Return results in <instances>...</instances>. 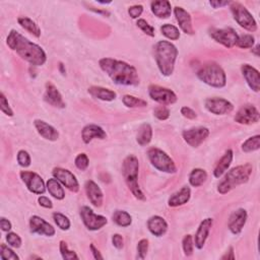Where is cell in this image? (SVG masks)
<instances>
[{
	"label": "cell",
	"mask_w": 260,
	"mask_h": 260,
	"mask_svg": "<svg viewBox=\"0 0 260 260\" xmlns=\"http://www.w3.org/2000/svg\"><path fill=\"white\" fill-rule=\"evenodd\" d=\"M91 250H92V253H93L94 259H103V256L101 255L100 251L97 249L96 247H94L93 244H91Z\"/></svg>",
	"instance_id": "cell-56"
},
{
	"label": "cell",
	"mask_w": 260,
	"mask_h": 260,
	"mask_svg": "<svg viewBox=\"0 0 260 260\" xmlns=\"http://www.w3.org/2000/svg\"><path fill=\"white\" fill-rule=\"evenodd\" d=\"M86 192L88 198L92 204L96 207H100L103 204L104 195L101 190V188L98 186L97 183H94L93 180H89L86 182Z\"/></svg>",
	"instance_id": "cell-23"
},
{
	"label": "cell",
	"mask_w": 260,
	"mask_h": 260,
	"mask_svg": "<svg viewBox=\"0 0 260 260\" xmlns=\"http://www.w3.org/2000/svg\"><path fill=\"white\" fill-rule=\"evenodd\" d=\"M149 94L151 100L164 106L172 105L177 102V96L173 91L157 85H151L149 87Z\"/></svg>",
	"instance_id": "cell-11"
},
{
	"label": "cell",
	"mask_w": 260,
	"mask_h": 260,
	"mask_svg": "<svg viewBox=\"0 0 260 260\" xmlns=\"http://www.w3.org/2000/svg\"><path fill=\"white\" fill-rule=\"evenodd\" d=\"M230 3H231L230 1H210L209 2V4L215 8H219V7H222L224 5H229Z\"/></svg>",
	"instance_id": "cell-57"
},
{
	"label": "cell",
	"mask_w": 260,
	"mask_h": 260,
	"mask_svg": "<svg viewBox=\"0 0 260 260\" xmlns=\"http://www.w3.org/2000/svg\"><path fill=\"white\" fill-rule=\"evenodd\" d=\"M106 137H107V134L104 131V129L94 124L87 125L81 131V138L85 144H90L93 138L105 139Z\"/></svg>",
	"instance_id": "cell-24"
},
{
	"label": "cell",
	"mask_w": 260,
	"mask_h": 260,
	"mask_svg": "<svg viewBox=\"0 0 260 260\" xmlns=\"http://www.w3.org/2000/svg\"><path fill=\"white\" fill-rule=\"evenodd\" d=\"M197 77L204 84L214 88H223L227 84V76L223 68L216 62H209L200 68Z\"/></svg>",
	"instance_id": "cell-6"
},
{
	"label": "cell",
	"mask_w": 260,
	"mask_h": 260,
	"mask_svg": "<svg viewBox=\"0 0 260 260\" xmlns=\"http://www.w3.org/2000/svg\"><path fill=\"white\" fill-rule=\"evenodd\" d=\"M0 108H1V111H2L5 115H7V116H9V117L14 116V111L11 110L10 106H9V104H8V101H7L6 97L4 96V93H1V94H0Z\"/></svg>",
	"instance_id": "cell-50"
},
{
	"label": "cell",
	"mask_w": 260,
	"mask_h": 260,
	"mask_svg": "<svg viewBox=\"0 0 260 260\" xmlns=\"http://www.w3.org/2000/svg\"><path fill=\"white\" fill-rule=\"evenodd\" d=\"M230 4L234 19L238 22V25L249 32L257 31V23L254 18L244 5L239 2H231Z\"/></svg>",
	"instance_id": "cell-8"
},
{
	"label": "cell",
	"mask_w": 260,
	"mask_h": 260,
	"mask_svg": "<svg viewBox=\"0 0 260 260\" xmlns=\"http://www.w3.org/2000/svg\"><path fill=\"white\" fill-rule=\"evenodd\" d=\"M149 250V241L147 239L140 240L137 244V258L145 259Z\"/></svg>",
	"instance_id": "cell-48"
},
{
	"label": "cell",
	"mask_w": 260,
	"mask_h": 260,
	"mask_svg": "<svg viewBox=\"0 0 260 260\" xmlns=\"http://www.w3.org/2000/svg\"><path fill=\"white\" fill-rule=\"evenodd\" d=\"M122 102L128 108H143L148 106L147 101L133 96H130V94H125L122 98Z\"/></svg>",
	"instance_id": "cell-36"
},
{
	"label": "cell",
	"mask_w": 260,
	"mask_h": 260,
	"mask_svg": "<svg viewBox=\"0 0 260 260\" xmlns=\"http://www.w3.org/2000/svg\"><path fill=\"white\" fill-rule=\"evenodd\" d=\"M152 14L160 19H168L172 14L171 3L167 0L152 1L150 4Z\"/></svg>",
	"instance_id": "cell-28"
},
{
	"label": "cell",
	"mask_w": 260,
	"mask_h": 260,
	"mask_svg": "<svg viewBox=\"0 0 260 260\" xmlns=\"http://www.w3.org/2000/svg\"><path fill=\"white\" fill-rule=\"evenodd\" d=\"M136 25L141 31H143L145 34H147L148 36L155 37V29H153V27H151L146 19H138Z\"/></svg>",
	"instance_id": "cell-44"
},
{
	"label": "cell",
	"mask_w": 260,
	"mask_h": 260,
	"mask_svg": "<svg viewBox=\"0 0 260 260\" xmlns=\"http://www.w3.org/2000/svg\"><path fill=\"white\" fill-rule=\"evenodd\" d=\"M112 219L116 224H118V226H120V227H123V228L130 226V224H131V223H132L131 216H130L127 211H124V210L114 211Z\"/></svg>",
	"instance_id": "cell-35"
},
{
	"label": "cell",
	"mask_w": 260,
	"mask_h": 260,
	"mask_svg": "<svg viewBox=\"0 0 260 260\" xmlns=\"http://www.w3.org/2000/svg\"><path fill=\"white\" fill-rule=\"evenodd\" d=\"M99 65L116 85L131 87L139 85L137 70L132 65L112 58H102Z\"/></svg>",
	"instance_id": "cell-2"
},
{
	"label": "cell",
	"mask_w": 260,
	"mask_h": 260,
	"mask_svg": "<svg viewBox=\"0 0 260 260\" xmlns=\"http://www.w3.org/2000/svg\"><path fill=\"white\" fill-rule=\"evenodd\" d=\"M243 76L245 80L247 81L249 88L255 92L258 93L260 89V78H259V72L254 68L253 66L249 64H244L241 68Z\"/></svg>",
	"instance_id": "cell-22"
},
{
	"label": "cell",
	"mask_w": 260,
	"mask_h": 260,
	"mask_svg": "<svg viewBox=\"0 0 260 260\" xmlns=\"http://www.w3.org/2000/svg\"><path fill=\"white\" fill-rule=\"evenodd\" d=\"M210 37L216 42L223 45L226 48H233L238 41V34L232 28L211 29L209 30Z\"/></svg>",
	"instance_id": "cell-9"
},
{
	"label": "cell",
	"mask_w": 260,
	"mask_h": 260,
	"mask_svg": "<svg viewBox=\"0 0 260 260\" xmlns=\"http://www.w3.org/2000/svg\"><path fill=\"white\" fill-rule=\"evenodd\" d=\"M260 148V135L249 137L242 145V150L244 152H252Z\"/></svg>",
	"instance_id": "cell-38"
},
{
	"label": "cell",
	"mask_w": 260,
	"mask_h": 260,
	"mask_svg": "<svg viewBox=\"0 0 260 260\" xmlns=\"http://www.w3.org/2000/svg\"><path fill=\"white\" fill-rule=\"evenodd\" d=\"M233 150L232 149H228L226 152H224V155L221 158V160L218 162V164L216 165V168L214 170V175L216 178H221V177L224 174L230 165L233 161Z\"/></svg>",
	"instance_id": "cell-30"
},
{
	"label": "cell",
	"mask_w": 260,
	"mask_h": 260,
	"mask_svg": "<svg viewBox=\"0 0 260 260\" xmlns=\"http://www.w3.org/2000/svg\"><path fill=\"white\" fill-rule=\"evenodd\" d=\"M20 178L25 182L28 189L35 194H44L46 191V186L42 177L37 173L22 171L20 172Z\"/></svg>",
	"instance_id": "cell-12"
},
{
	"label": "cell",
	"mask_w": 260,
	"mask_h": 260,
	"mask_svg": "<svg viewBox=\"0 0 260 260\" xmlns=\"http://www.w3.org/2000/svg\"><path fill=\"white\" fill-rule=\"evenodd\" d=\"M53 220L57 226L63 231H67L70 228V221L66 216L60 214V212H54Z\"/></svg>",
	"instance_id": "cell-40"
},
{
	"label": "cell",
	"mask_w": 260,
	"mask_h": 260,
	"mask_svg": "<svg viewBox=\"0 0 260 260\" xmlns=\"http://www.w3.org/2000/svg\"><path fill=\"white\" fill-rule=\"evenodd\" d=\"M59 248H60V253L65 260H72V259H78V256L74 251H72L68 249L67 244L64 241L60 242V245H59Z\"/></svg>",
	"instance_id": "cell-43"
},
{
	"label": "cell",
	"mask_w": 260,
	"mask_h": 260,
	"mask_svg": "<svg viewBox=\"0 0 260 260\" xmlns=\"http://www.w3.org/2000/svg\"><path fill=\"white\" fill-rule=\"evenodd\" d=\"M18 21H19L21 28L27 30L29 33L34 35L35 37L39 38L41 36V30H40L37 23L35 22L33 19H31L27 17H20V18H19Z\"/></svg>",
	"instance_id": "cell-33"
},
{
	"label": "cell",
	"mask_w": 260,
	"mask_h": 260,
	"mask_svg": "<svg viewBox=\"0 0 260 260\" xmlns=\"http://www.w3.org/2000/svg\"><path fill=\"white\" fill-rule=\"evenodd\" d=\"M6 44L21 59L34 66H42L47 60L46 53L39 45L31 42L16 30L10 31L8 34Z\"/></svg>",
	"instance_id": "cell-1"
},
{
	"label": "cell",
	"mask_w": 260,
	"mask_h": 260,
	"mask_svg": "<svg viewBox=\"0 0 260 260\" xmlns=\"http://www.w3.org/2000/svg\"><path fill=\"white\" fill-rule=\"evenodd\" d=\"M52 174L54 176V178H56L63 186H65L68 190L75 193L79 190V184L76 177L69 170L62 168H55L52 171Z\"/></svg>",
	"instance_id": "cell-15"
},
{
	"label": "cell",
	"mask_w": 260,
	"mask_h": 260,
	"mask_svg": "<svg viewBox=\"0 0 260 260\" xmlns=\"http://www.w3.org/2000/svg\"><path fill=\"white\" fill-rule=\"evenodd\" d=\"M255 43V39L252 35H242L239 36L237 44L236 46H238L239 48L242 49H248V48H253V45Z\"/></svg>",
	"instance_id": "cell-39"
},
{
	"label": "cell",
	"mask_w": 260,
	"mask_h": 260,
	"mask_svg": "<svg viewBox=\"0 0 260 260\" xmlns=\"http://www.w3.org/2000/svg\"><path fill=\"white\" fill-rule=\"evenodd\" d=\"M252 170L253 167L251 164H245L233 168L226 174L223 181L219 184L218 191L221 194H227L235 187L248 182L252 174Z\"/></svg>",
	"instance_id": "cell-4"
},
{
	"label": "cell",
	"mask_w": 260,
	"mask_h": 260,
	"mask_svg": "<svg viewBox=\"0 0 260 260\" xmlns=\"http://www.w3.org/2000/svg\"><path fill=\"white\" fill-rule=\"evenodd\" d=\"M38 202H39V204L45 208H52L53 207V204H52V202L46 196H40L38 198Z\"/></svg>",
	"instance_id": "cell-54"
},
{
	"label": "cell",
	"mask_w": 260,
	"mask_h": 260,
	"mask_svg": "<svg viewBox=\"0 0 260 260\" xmlns=\"http://www.w3.org/2000/svg\"><path fill=\"white\" fill-rule=\"evenodd\" d=\"M182 246L183 250L186 256H190L193 253V248H194V241L191 235H186L183 241H182Z\"/></svg>",
	"instance_id": "cell-42"
},
{
	"label": "cell",
	"mask_w": 260,
	"mask_h": 260,
	"mask_svg": "<svg viewBox=\"0 0 260 260\" xmlns=\"http://www.w3.org/2000/svg\"><path fill=\"white\" fill-rule=\"evenodd\" d=\"M190 196H191L190 188L185 186V187L181 188L179 191H177L176 193L171 195V197L169 198L168 204H169V206H172V207L183 205L189 202Z\"/></svg>",
	"instance_id": "cell-27"
},
{
	"label": "cell",
	"mask_w": 260,
	"mask_h": 260,
	"mask_svg": "<svg viewBox=\"0 0 260 260\" xmlns=\"http://www.w3.org/2000/svg\"><path fill=\"white\" fill-rule=\"evenodd\" d=\"M88 92L93 98L99 99L102 101H107V102L115 100L117 96L114 91H111L106 88H102V87H96V86L89 88Z\"/></svg>",
	"instance_id": "cell-29"
},
{
	"label": "cell",
	"mask_w": 260,
	"mask_h": 260,
	"mask_svg": "<svg viewBox=\"0 0 260 260\" xmlns=\"http://www.w3.org/2000/svg\"><path fill=\"white\" fill-rule=\"evenodd\" d=\"M212 223H214V221L210 218H207L200 223L194 237V245L197 249H203L204 248L205 241L208 237L210 228L212 226Z\"/></svg>",
	"instance_id": "cell-21"
},
{
	"label": "cell",
	"mask_w": 260,
	"mask_h": 260,
	"mask_svg": "<svg viewBox=\"0 0 260 260\" xmlns=\"http://www.w3.org/2000/svg\"><path fill=\"white\" fill-rule=\"evenodd\" d=\"M205 108L215 115H224L234 110L231 102L223 98H209L205 101Z\"/></svg>",
	"instance_id": "cell-16"
},
{
	"label": "cell",
	"mask_w": 260,
	"mask_h": 260,
	"mask_svg": "<svg viewBox=\"0 0 260 260\" xmlns=\"http://www.w3.org/2000/svg\"><path fill=\"white\" fill-rule=\"evenodd\" d=\"M153 115H155L159 120H167L170 117V110L164 105L158 106V107H156L155 110H153Z\"/></svg>",
	"instance_id": "cell-46"
},
{
	"label": "cell",
	"mask_w": 260,
	"mask_h": 260,
	"mask_svg": "<svg viewBox=\"0 0 260 260\" xmlns=\"http://www.w3.org/2000/svg\"><path fill=\"white\" fill-rule=\"evenodd\" d=\"M258 50H259V46L257 45L256 47H255V48H254V52H255V55L258 57L259 56V54H258Z\"/></svg>",
	"instance_id": "cell-59"
},
{
	"label": "cell",
	"mask_w": 260,
	"mask_h": 260,
	"mask_svg": "<svg viewBox=\"0 0 260 260\" xmlns=\"http://www.w3.org/2000/svg\"><path fill=\"white\" fill-rule=\"evenodd\" d=\"M0 257L2 260H19V257L17 253L11 250L8 246L5 244H1L0 246Z\"/></svg>",
	"instance_id": "cell-41"
},
{
	"label": "cell",
	"mask_w": 260,
	"mask_h": 260,
	"mask_svg": "<svg viewBox=\"0 0 260 260\" xmlns=\"http://www.w3.org/2000/svg\"><path fill=\"white\" fill-rule=\"evenodd\" d=\"M79 214L85 226L91 231H98L106 226L108 223L107 219L103 216L96 215L89 206H82L80 208Z\"/></svg>",
	"instance_id": "cell-10"
},
{
	"label": "cell",
	"mask_w": 260,
	"mask_h": 260,
	"mask_svg": "<svg viewBox=\"0 0 260 260\" xmlns=\"http://www.w3.org/2000/svg\"><path fill=\"white\" fill-rule=\"evenodd\" d=\"M138 170H139V163L138 159L130 155L123 161L122 165V174L124 177V180L130 189V191L135 196V198L139 200H145L146 196L140 190L138 185Z\"/></svg>",
	"instance_id": "cell-5"
},
{
	"label": "cell",
	"mask_w": 260,
	"mask_h": 260,
	"mask_svg": "<svg viewBox=\"0 0 260 260\" xmlns=\"http://www.w3.org/2000/svg\"><path fill=\"white\" fill-rule=\"evenodd\" d=\"M74 164H75V166L78 170L86 171L89 167V164H90L89 158L86 153H79V155L74 160Z\"/></svg>",
	"instance_id": "cell-45"
},
{
	"label": "cell",
	"mask_w": 260,
	"mask_h": 260,
	"mask_svg": "<svg viewBox=\"0 0 260 260\" xmlns=\"http://www.w3.org/2000/svg\"><path fill=\"white\" fill-rule=\"evenodd\" d=\"M260 119L259 111L256 109L255 106L247 104L242 106L235 116V121L239 124L244 125H251L255 124Z\"/></svg>",
	"instance_id": "cell-13"
},
{
	"label": "cell",
	"mask_w": 260,
	"mask_h": 260,
	"mask_svg": "<svg viewBox=\"0 0 260 260\" xmlns=\"http://www.w3.org/2000/svg\"><path fill=\"white\" fill-rule=\"evenodd\" d=\"M34 125L36 127L38 133L47 140L55 141L59 138V132L57 130L43 120H35Z\"/></svg>",
	"instance_id": "cell-25"
},
{
	"label": "cell",
	"mask_w": 260,
	"mask_h": 260,
	"mask_svg": "<svg viewBox=\"0 0 260 260\" xmlns=\"http://www.w3.org/2000/svg\"><path fill=\"white\" fill-rule=\"evenodd\" d=\"M148 157L152 166L159 171L169 174L177 172V167L174 161L162 149L157 148L149 149L148 150Z\"/></svg>",
	"instance_id": "cell-7"
},
{
	"label": "cell",
	"mask_w": 260,
	"mask_h": 260,
	"mask_svg": "<svg viewBox=\"0 0 260 260\" xmlns=\"http://www.w3.org/2000/svg\"><path fill=\"white\" fill-rule=\"evenodd\" d=\"M207 179V173L203 169H194L189 175V183L193 187L202 186Z\"/></svg>",
	"instance_id": "cell-34"
},
{
	"label": "cell",
	"mask_w": 260,
	"mask_h": 260,
	"mask_svg": "<svg viewBox=\"0 0 260 260\" xmlns=\"http://www.w3.org/2000/svg\"><path fill=\"white\" fill-rule=\"evenodd\" d=\"M152 138V128L149 124L145 123L141 125L138 129V132H137V136H136V140L139 146L141 147H145L148 146Z\"/></svg>",
	"instance_id": "cell-31"
},
{
	"label": "cell",
	"mask_w": 260,
	"mask_h": 260,
	"mask_svg": "<svg viewBox=\"0 0 260 260\" xmlns=\"http://www.w3.org/2000/svg\"><path fill=\"white\" fill-rule=\"evenodd\" d=\"M144 11V6L143 5H133L131 7H129L128 14L131 17V19H137L138 17L141 16Z\"/></svg>",
	"instance_id": "cell-51"
},
{
	"label": "cell",
	"mask_w": 260,
	"mask_h": 260,
	"mask_svg": "<svg viewBox=\"0 0 260 260\" xmlns=\"http://www.w3.org/2000/svg\"><path fill=\"white\" fill-rule=\"evenodd\" d=\"M0 227L3 232H8L11 230V223L5 218H1L0 219Z\"/></svg>",
	"instance_id": "cell-55"
},
{
	"label": "cell",
	"mask_w": 260,
	"mask_h": 260,
	"mask_svg": "<svg viewBox=\"0 0 260 260\" xmlns=\"http://www.w3.org/2000/svg\"><path fill=\"white\" fill-rule=\"evenodd\" d=\"M47 189H48L49 193L58 200H61L65 197L64 189L61 186V183L56 178H52L47 181Z\"/></svg>",
	"instance_id": "cell-32"
},
{
	"label": "cell",
	"mask_w": 260,
	"mask_h": 260,
	"mask_svg": "<svg viewBox=\"0 0 260 260\" xmlns=\"http://www.w3.org/2000/svg\"><path fill=\"white\" fill-rule=\"evenodd\" d=\"M18 163L20 167L28 168L31 165V157L26 150H19L18 152Z\"/></svg>",
	"instance_id": "cell-47"
},
{
	"label": "cell",
	"mask_w": 260,
	"mask_h": 260,
	"mask_svg": "<svg viewBox=\"0 0 260 260\" xmlns=\"http://www.w3.org/2000/svg\"><path fill=\"white\" fill-rule=\"evenodd\" d=\"M181 114L187 118V119H195V118L197 117L196 115V112L194 110H192L191 108H189V107H182L181 108Z\"/></svg>",
	"instance_id": "cell-52"
},
{
	"label": "cell",
	"mask_w": 260,
	"mask_h": 260,
	"mask_svg": "<svg viewBox=\"0 0 260 260\" xmlns=\"http://www.w3.org/2000/svg\"><path fill=\"white\" fill-rule=\"evenodd\" d=\"M6 241L9 246L14 248H19L21 246V239L19 236L16 233L10 232L6 235Z\"/></svg>",
	"instance_id": "cell-49"
},
{
	"label": "cell",
	"mask_w": 260,
	"mask_h": 260,
	"mask_svg": "<svg viewBox=\"0 0 260 260\" xmlns=\"http://www.w3.org/2000/svg\"><path fill=\"white\" fill-rule=\"evenodd\" d=\"M235 259V255H234V249H233V247H230L229 248V251H227V253L224 254L222 259Z\"/></svg>",
	"instance_id": "cell-58"
},
{
	"label": "cell",
	"mask_w": 260,
	"mask_h": 260,
	"mask_svg": "<svg viewBox=\"0 0 260 260\" xmlns=\"http://www.w3.org/2000/svg\"><path fill=\"white\" fill-rule=\"evenodd\" d=\"M44 100L50 104L53 107L56 108H64L65 103L61 96L60 92L57 90V88L52 84L51 81H48L46 84V91L44 94Z\"/></svg>",
	"instance_id": "cell-19"
},
{
	"label": "cell",
	"mask_w": 260,
	"mask_h": 260,
	"mask_svg": "<svg viewBox=\"0 0 260 260\" xmlns=\"http://www.w3.org/2000/svg\"><path fill=\"white\" fill-rule=\"evenodd\" d=\"M246 221H247V211L244 208H239L237 210H235L229 218L228 222L229 230L234 235H239L245 226Z\"/></svg>",
	"instance_id": "cell-18"
},
{
	"label": "cell",
	"mask_w": 260,
	"mask_h": 260,
	"mask_svg": "<svg viewBox=\"0 0 260 260\" xmlns=\"http://www.w3.org/2000/svg\"><path fill=\"white\" fill-rule=\"evenodd\" d=\"M178 56V49L168 41H160L155 46V57L160 72L165 76H170L175 67Z\"/></svg>",
	"instance_id": "cell-3"
},
{
	"label": "cell",
	"mask_w": 260,
	"mask_h": 260,
	"mask_svg": "<svg viewBox=\"0 0 260 260\" xmlns=\"http://www.w3.org/2000/svg\"><path fill=\"white\" fill-rule=\"evenodd\" d=\"M148 228L152 235L157 236V237H161V236L165 235V233L167 232L168 223L162 217L153 216L148 221Z\"/></svg>",
	"instance_id": "cell-26"
},
{
	"label": "cell",
	"mask_w": 260,
	"mask_h": 260,
	"mask_svg": "<svg viewBox=\"0 0 260 260\" xmlns=\"http://www.w3.org/2000/svg\"><path fill=\"white\" fill-rule=\"evenodd\" d=\"M59 66H60V69H61V73H62V74H65V70L63 69V64H62V63H60V65H59Z\"/></svg>",
	"instance_id": "cell-60"
},
{
	"label": "cell",
	"mask_w": 260,
	"mask_h": 260,
	"mask_svg": "<svg viewBox=\"0 0 260 260\" xmlns=\"http://www.w3.org/2000/svg\"><path fill=\"white\" fill-rule=\"evenodd\" d=\"M161 32L165 37L172 41H176L180 38L179 29L173 25H170V23H165V25H163L161 27Z\"/></svg>",
	"instance_id": "cell-37"
},
{
	"label": "cell",
	"mask_w": 260,
	"mask_h": 260,
	"mask_svg": "<svg viewBox=\"0 0 260 260\" xmlns=\"http://www.w3.org/2000/svg\"><path fill=\"white\" fill-rule=\"evenodd\" d=\"M30 230L34 234L48 236V237H52L55 235V229L52 227V224L38 216H33L31 218Z\"/></svg>",
	"instance_id": "cell-17"
},
{
	"label": "cell",
	"mask_w": 260,
	"mask_h": 260,
	"mask_svg": "<svg viewBox=\"0 0 260 260\" xmlns=\"http://www.w3.org/2000/svg\"><path fill=\"white\" fill-rule=\"evenodd\" d=\"M182 135L189 146L192 148H198L208 137L209 130L206 127H194L184 130Z\"/></svg>",
	"instance_id": "cell-14"
},
{
	"label": "cell",
	"mask_w": 260,
	"mask_h": 260,
	"mask_svg": "<svg viewBox=\"0 0 260 260\" xmlns=\"http://www.w3.org/2000/svg\"><path fill=\"white\" fill-rule=\"evenodd\" d=\"M112 242H113V245L117 248V249H122L123 246H124V240H123V237L121 235L119 234H115L113 235L112 237Z\"/></svg>",
	"instance_id": "cell-53"
},
{
	"label": "cell",
	"mask_w": 260,
	"mask_h": 260,
	"mask_svg": "<svg viewBox=\"0 0 260 260\" xmlns=\"http://www.w3.org/2000/svg\"><path fill=\"white\" fill-rule=\"evenodd\" d=\"M174 14L176 17L177 21L179 23V27L181 28V30L188 35H193L194 31H193V26H192V19L191 16L187 11L180 7V6H176L174 8Z\"/></svg>",
	"instance_id": "cell-20"
}]
</instances>
